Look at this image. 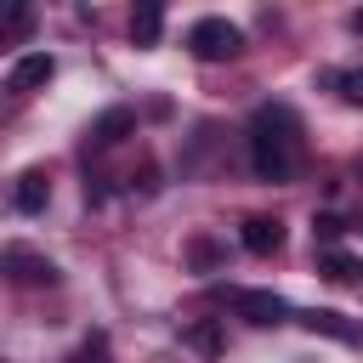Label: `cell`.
I'll use <instances>...</instances> for the list:
<instances>
[{"mask_svg": "<svg viewBox=\"0 0 363 363\" xmlns=\"http://www.w3.org/2000/svg\"><path fill=\"white\" fill-rule=\"evenodd\" d=\"M318 272H323L329 284H357V278H363V261L346 255V250H323V255H318Z\"/></svg>", "mask_w": 363, "mask_h": 363, "instance_id": "9c48e42d", "label": "cell"}, {"mask_svg": "<svg viewBox=\"0 0 363 363\" xmlns=\"http://www.w3.org/2000/svg\"><path fill=\"white\" fill-rule=\"evenodd\" d=\"M68 363H113V352H108V335H102V329H91V335L74 346V357H68Z\"/></svg>", "mask_w": 363, "mask_h": 363, "instance_id": "4fadbf2b", "label": "cell"}, {"mask_svg": "<svg viewBox=\"0 0 363 363\" xmlns=\"http://www.w3.org/2000/svg\"><path fill=\"white\" fill-rule=\"evenodd\" d=\"M187 45H193L199 62H227V57L244 51V28L227 23V17H199V23L187 28Z\"/></svg>", "mask_w": 363, "mask_h": 363, "instance_id": "7a4b0ae2", "label": "cell"}, {"mask_svg": "<svg viewBox=\"0 0 363 363\" xmlns=\"http://www.w3.org/2000/svg\"><path fill=\"white\" fill-rule=\"evenodd\" d=\"M51 204V182H45V170H28L23 182H17V210L23 216H40Z\"/></svg>", "mask_w": 363, "mask_h": 363, "instance_id": "ba28073f", "label": "cell"}, {"mask_svg": "<svg viewBox=\"0 0 363 363\" xmlns=\"http://www.w3.org/2000/svg\"><path fill=\"white\" fill-rule=\"evenodd\" d=\"M187 346H199V352H210V357H216V352H221L216 323H193V329H187Z\"/></svg>", "mask_w": 363, "mask_h": 363, "instance_id": "9a60e30c", "label": "cell"}, {"mask_svg": "<svg viewBox=\"0 0 363 363\" xmlns=\"http://www.w3.org/2000/svg\"><path fill=\"white\" fill-rule=\"evenodd\" d=\"M301 164V119L289 102H261L250 113V170L261 182H289Z\"/></svg>", "mask_w": 363, "mask_h": 363, "instance_id": "6da1fadb", "label": "cell"}, {"mask_svg": "<svg viewBox=\"0 0 363 363\" xmlns=\"http://www.w3.org/2000/svg\"><path fill=\"white\" fill-rule=\"evenodd\" d=\"M159 34H164V6H136V17H130V40L136 45H159Z\"/></svg>", "mask_w": 363, "mask_h": 363, "instance_id": "30bf717a", "label": "cell"}, {"mask_svg": "<svg viewBox=\"0 0 363 363\" xmlns=\"http://www.w3.org/2000/svg\"><path fill=\"white\" fill-rule=\"evenodd\" d=\"M130 125H136V113H130V108H108V113L91 125V147H113V142H125V136H130Z\"/></svg>", "mask_w": 363, "mask_h": 363, "instance_id": "52a82bcc", "label": "cell"}, {"mask_svg": "<svg viewBox=\"0 0 363 363\" xmlns=\"http://www.w3.org/2000/svg\"><path fill=\"white\" fill-rule=\"evenodd\" d=\"M233 306H238V318H244V323H255V329H272V323H284V318H289V301H284L278 289H238V295H233Z\"/></svg>", "mask_w": 363, "mask_h": 363, "instance_id": "277c9868", "label": "cell"}, {"mask_svg": "<svg viewBox=\"0 0 363 363\" xmlns=\"http://www.w3.org/2000/svg\"><path fill=\"white\" fill-rule=\"evenodd\" d=\"M335 85H340V102L363 108V68H346V74H335Z\"/></svg>", "mask_w": 363, "mask_h": 363, "instance_id": "5bb4252c", "label": "cell"}, {"mask_svg": "<svg viewBox=\"0 0 363 363\" xmlns=\"http://www.w3.org/2000/svg\"><path fill=\"white\" fill-rule=\"evenodd\" d=\"M238 238H244L250 255H272V250H284V221L278 216H250L238 227Z\"/></svg>", "mask_w": 363, "mask_h": 363, "instance_id": "5b68a950", "label": "cell"}, {"mask_svg": "<svg viewBox=\"0 0 363 363\" xmlns=\"http://www.w3.org/2000/svg\"><path fill=\"white\" fill-rule=\"evenodd\" d=\"M301 323L312 329V335H335V340H357V329L340 318V312H329V306H318V312H301Z\"/></svg>", "mask_w": 363, "mask_h": 363, "instance_id": "8fae6325", "label": "cell"}, {"mask_svg": "<svg viewBox=\"0 0 363 363\" xmlns=\"http://www.w3.org/2000/svg\"><path fill=\"white\" fill-rule=\"evenodd\" d=\"M51 74H57V57L51 51H28L11 68V91H40V85H51Z\"/></svg>", "mask_w": 363, "mask_h": 363, "instance_id": "8992f818", "label": "cell"}, {"mask_svg": "<svg viewBox=\"0 0 363 363\" xmlns=\"http://www.w3.org/2000/svg\"><path fill=\"white\" fill-rule=\"evenodd\" d=\"M0 272L6 278H17V284H57L62 272H57V261L51 255H40V250H28V244H11L6 255H0Z\"/></svg>", "mask_w": 363, "mask_h": 363, "instance_id": "3957f363", "label": "cell"}, {"mask_svg": "<svg viewBox=\"0 0 363 363\" xmlns=\"http://www.w3.org/2000/svg\"><path fill=\"white\" fill-rule=\"evenodd\" d=\"M312 227H318V238H335V233H340V227H346V221H340V216H318V221H312Z\"/></svg>", "mask_w": 363, "mask_h": 363, "instance_id": "2e32d148", "label": "cell"}, {"mask_svg": "<svg viewBox=\"0 0 363 363\" xmlns=\"http://www.w3.org/2000/svg\"><path fill=\"white\" fill-rule=\"evenodd\" d=\"M28 23H34V11H28L23 0H0V45H6L11 34H28Z\"/></svg>", "mask_w": 363, "mask_h": 363, "instance_id": "7c38bea8", "label": "cell"}, {"mask_svg": "<svg viewBox=\"0 0 363 363\" xmlns=\"http://www.w3.org/2000/svg\"><path fill=\"white\" fill-rule=\"evenodd\" d=\"M352 28H357V34H363V11H352Z\"/></svg>", "mask_w": 363, "mask_h": 363, "instance_id": "ac0fdd59", "label": "cell"}, {"mask_svg": "<svg viewBox=\"0 0 363 363\" xmlns=\"http://www.w3.org/2000/svg\"><path fill=\"white\" fill-rule=\"evenodd\" d=\"M193 261H199V267H216V244L199 238V244H193Z\"/></svg>", "mask_w": 363, "mask_h": 363, "instance_id": "e0dca14e", "label": "cell"}]
</instances>
